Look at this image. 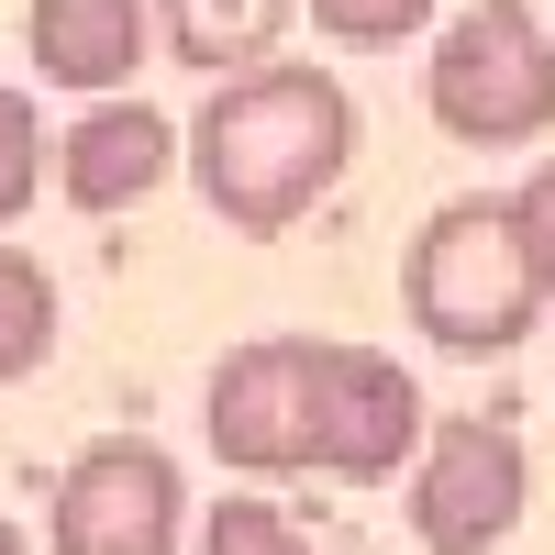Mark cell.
<instances>
[{
	"label": "cell",
	"mask_w": 555,
	"mask_h": 555,
	"mask_svg": "<svg viewBox=\"0 0 555 555\" xmlns=\"http://www.w3.org/2000/svg\"><path fill=\"white\" fill-rule=\"evenodd\" d=\"M178 167L190 190L211 201L222 234H289L311 222V201L356 167V101L334 67H300V56H256L234 78H211V101L178 133Z\"/></svg>",
	"instance_id": "6da1fadb"
},
{
	"label": "cell",
	"mask_w": 555,
	"mask_h": 555,
	"mask_svg": "<svg viewBox=\"0 0 555 555\" xmlns=\"http://www.w3.org/2000/svg\"><path fill=\"white\" fill-rule=\"evenodd\" d=\"M400 300L423 322V345L444 356H512L555 300V267L533 245L522 201H444L400 256Z\"/></svg>",
	"instance_id": "7a4b0ae2"
},
{
	"label": "cell",
	"mask_w": 555,
	"mask_h": 555,
	"mask_svg": "<svg viewBox=\"0 0 555 555\" xmlns=\"http://www.w3.org/2000/svg\"><path fill=\"white\" fill-rule=\"evenodd\" d=\"M423 101L434 122L455 133V145H533V133L555 122V44L544 23L522 12V0H478V12H455L434 34V67H423Z\"/></svg>",
	"instance_id": "3957f363"
},
{
	"label": "cell",
	"mask_w": 555,
	"mask_h": 555,
	"mask_svg": "<svg viewBox=\"0 0 555 555\" xmlns=\"http://www.w3.org/2000/svg\"><path fill=\"white\" fill-rule=\"evenodd\" d=\"M423 455V389L400 378V356L300 334V478L378 489Z\"/></svg>",
	"instance_id": "277c9868"
},
{
	"label": "cell",
	"mask_w": 555,
	"mask_h": 555,
	"mask_svg": "<svg viewBox=\"0 0 555 555\" xmlns=\"http://www.w3.org/2000/svg\"><path fill=\"white\" fill-rule=\"evenodd\" d=\"M190 544V489H178V455L145 434H89L56 500H44V555H178Z\"/></svg>",
	"instance_id": "5b68a950"
},
{
	"label": "cell",
	"mask_w": 555,
	"mask_h": 555,
	"mask_svg": "<svg viewBox=\"0 0 555 555\" xmlns=\"http://www.w3.org/2000/svg\"><path fill=\"white\" fill-rule=\"evenodd\" d=\"M522 500H533V467H522L512 423H489V411L423 423V455H411V533L434 555H489L522 522Z\"/></svg>",
	"instance_id": "8992f818"
},
{
	"label": "cell",
	"mask_w": 555,
	"mask_h": 555,
	"mask_svg": "<svg viewBox=\"0 0 555 555\" xmlns=\"http://www.w3.org/2000/svg\"><path fill=\"white\" fill-rule=\"evenodd\" d=\"M211 455L234 478H300V334H256L211 366Z\"/></svg>",
	"instance_id": "52a82bcc"
},
{
	"label": "cell",
	"mask_w": 555,
	"mask_h": 555,
	"mask_svg": "<svg viewBox=\"0 0 555 555\" xmlns=\"http://www.w3.org/2000/svg\"><path fill=\"white\" fill-rule=\"evenodd\" d=\"M178 178V122L156 112V101H133V89H112L101 112H78L67 133H56V190H67V211H133V201H156Z\"/></svg>",
	"instance_id": "ba28073f"
},
{
	"label": "cell",
	"mask_w": 555,
	"mask_h": 555,
	"mask_svg": "<svg viewBox=\"0 0 555 555\" xmlns=\"http://www.w3.org/2000/svg\"><path fill=\"white\" fill-rule=\"evenodd\" d=\"M23 56H34L44 89L112 101V89H133L145 56H156V0H34L23 12Z\"/></svg>",
	"instance_id": "9c48e42d"
},
{
	"label": "cell",
	"mask_w": 555,
	"mask_h": 555,
	"mask_svg": "<svg viewBox=\"0 0 555 555\" xmlns=\"http://www.w3.org/2000/svg\"><path fill=\"white\" fill-rule=\"evenodd\" d=\"M278 34H289V0H156V44L178 67H201V78L256 67Z\"/></svg>",
	"instance_id": "30bf717a"
},
{
	"label": "cell",
	"mask_w": 555,
	"mask_h": 555,
	"mask_svg": "<svg viewBox=\"0 0 555 555\" xmlns=\"http://www.w3.org/2000/svg\"><path fill=\"white\" fill-rule=\"evenodd\" d=\"M44 356H56V278L23 245H0V389H23Z\"/></svg>",
	"instance_id": "8fae6325"
},
{
	"label": "cell",
	"mask_w": 555,
	"mask_h": 555,
	"mask_svg": "<svg viewBox=\"0 0 555 555\" xmlns=\"http://www.w3.org/2000/svg\"><path fill=\"white\" fill-rule=\"evenodd\" d=\"M190 555H311V533L289 522V512H278V500H211V522H201V544Z\"/></svg>",
	"instance_id": "7c38bea8"
},
{
	"label": "cell",
	"mask_w": 555,
	"mask_h": 555,
	"mask_svg": "<svg viewBox=\"0 0 555 555\" xmlns=\"http://www.w3.org/2000/svg\"><path fill=\"white\" fill-rule=\"evenodd\" d=\"M44 201V112L23 89H0V234Z\"/></svg>",
	"instance_id": "4fadbf2b"
},
{
	"label": "cell",
	"mask_w": 555,
	"mask_h": 555,
	"mask_svg": "<svg viewBox=\"0 0 555 555\" xmlns=\"http://www.w3.org/2000/svg\"><path fill=\"white\" fill-rule=\"evenodd\" d=\"M444 12V0H311V34H334V44H356V56H378V44H411Z\"/></svg>",
	"instance_id": "5bb4252c"
},
{
	"label": "cell",
	"mask_w": 555,
	"mask_h": 555,
	"mask_svg": "<svg viewBox=\"0 0 555 555\" xmlns=\"http://www.w3.org/2000/svg\"><path fill=\"white\" fill-rule=\"evenodd\" d=\"M522 222H533V245H544V267H555V156L533 167V190H522Z\"/></svg>",
	"instance_id": "9a60e30c"
},
{
	"label": "cell",
	"mask_w": 555,
	"mask_h": 555,
	"mask_svg": "<svg viewBox=\"0 0 555 555\" xmlns=\"http://www.w3.org/2000/svg\"><path fill=\"white\" fill-rule=\"evenodd\" d=\"M0 555H34V544H23V522H0Z\"/></svg>",
	"instance_id": "2e32d148"
}]
</instances>
